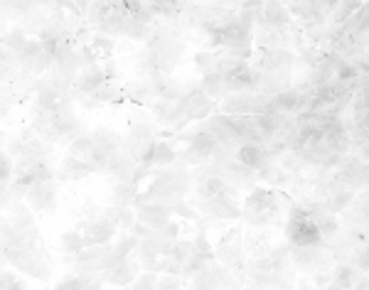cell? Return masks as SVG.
<instances>
[{"label": "cell", "mask_w": 369, "mask_h": 290, "mask_svg": "<svg viewBox=\"0 0 369 290\" xmlns=\"http://www.w3.org/2000/svg\"><path fill=\"white\" fill-rule=\"evenodd\" d=\"M195 66L202 71V74H210V71H215V66H217V57L212 54V52H200V54L195 57Z\"/></svg>", "instance_id": "43"}, {"label": "cell", "mask_w": 369, "mask_h": 290, "mask_svg": "<svg viewBox=\"0 0 369 290\" xmlns=\"http://www.w3.org/2000/svg\"><path fill=\"white\" fill-rule=\"evenodd\" d=\"M25 45H28V37H25V30H10V33L3 37V47L8 50V52H13L15 57H18L20 52L25 50Z\"/></svg>", "instance_id": "39"}, {"label": "cell", "mask_w": 369, "mask_h": 290, "mask_svg": "<svg viewBox=\"0 0 369 290\" xmlns=\"http://www.w3.org/2000/svg\"><path fill=\"white\" fill-rule=\"evenodd\" d=\"M5 258H8L10 266L23 271L25 276L38 278V281H50L52 261L45 248V241L40 236H33V239H13V243L5 248Z\"/></svg>", "instance_id": "1"}, {"label": "cell", "mask_w": 369, "mask_h": 290, "mask_svg": "<svg viewBox=\"0 0 369 290\" xmlns=\"http://www.w3.org/2000/svg\"><path fill=\"white\" fill-rule=\"evenodd\" d=\"M10 178H13V160L8 158L5 150H0V207H3V199H5V192L10 187Z\"/></svg>", "instance_id": "37"}, {"label": "cell", "mask_w": 369, "mask_h": 290, "mask_svg": "<svg viewBox=\"0 0 369 290\" xmlns=\"http://www.w3.org/2000/svg\"><path fill=\"white\" fill-rule=\"evenodd\" d=\"M93 150V143L89 136H79L69 143V158H76V160H84Z\"/></svg>", "instance_id": "41"}, {"label": "cell", "mask_w": 369, "mask_h": 290, "mask_svg": "<svg viewBox=\"0 0 369 290\" xmlns=\"http://www.w3.org/2000/svg\"><path fill=\"white\" fill-rule=\"evenodd\" d=\"M308 209V219L313 221V226L318 229L320 239L327 241V239H335L337 231H340V221H337L335 214H330V211L323 209V204H310L305 207Z\"/></svg>", "instance_id": "15"}, {"label": "cell", "mask_w": 369, "mask_h": 290, "mask_svg": "<svg viewBox=\"0 0 369 290\" xmlns=\"http://www.w3.org/2000/svg\"><path fill=\"white\" fill-rule=\"evenodd\" d=\"M116 258H113V243H93V246H86L81 248L79 253H74V258H72V266H74V271L79 273V276H101V273H106L108 268L116 266Z\"/></svg>", "instance_id": "3"}, {"label": "cell", "mask_w": 369, "mask_h": 290, "mask_svg": "<svg viewBox=\"0 0 369 290\" xmlns=\"http://www.w3.org/2000/svg\"><path fill=\"white\" fill-rule=\"evenodd\" d=\"M96 98V103H106V101H123L121 91H118V86L113 84V81H103L101 86H98L96 91L91 94Z\"/></svg>", "instance_id": "40"}, {"label": "cell", "mask_w": 369, "mask_h": 290, "mask_svg": "<svg viewBox=\"0 0 369 290\" xmlns=\"http://www.w3.org/2000/svg\"><path fill=\"white\" fill-rule=\"evenodd\" d=\"M175 158H178V153H175V148L170 143L165 141H155L150 145L148 155H145L143 163L138 165H153V168H170V165L175 163Z\"/></svg>", "instance_id": "20"}, {"label": "cell", "mask_w": 369, "mask_h": 290, "mask_svg": "<svg viewBox=\"0 0 369 290\" xmlns=\"http://www.w3.org/2000/svg\"><path fill=\"white\" fill-rule=\"evenodd\" d=\"M215 261L225 268H237L242 263V234L239 229H229L222 241L215 246Z\"/></svg>", "instance_id": "11"}, {"label": "cell", "mask_w": 369, "mask_h": 290, "mask_svg": "<svg viewBox=\"0 0 369 290\" xmlns=\"http://www.w3.org/2000/svg\"><path fill=\"white\" fill-rule=\"evenodd\" d=\"M101 290H103V288H101Z\"/></svg>", "instance_id": "49"}, {"label": "cell", "mask_w": 369, "mask_h": 290, "mask_svg": "<svg viewBox=\"0 0 369 290\" xmlns=\"http://www.w3.org/2000/svg\"><path fill=\"white\" fill-rule=\"evenodd\" d=\"M81 229H84V236H86V241H89V246H93V243H108L113 239V234L118 231L116 226L108 224L103 216H98V219H93V221H84Z\"/></svg>", "instance_id": "21"}, {"label": "cell", "mask_w": 369, "mask_h": 290, "mask_svg": "<svg viewBox=\"0 0 369 290\" xmlns=\"http://www.w3.org/2000/svg\"><path fill=\"white\" fill-rule=\"evenodd\" d=\"M153 143H155L153 126H148V123H143V121L131 123V131H128V136L121 141V153L128 155L131 160H136V165H138L145 160V155H148Z\"/></svg>", "instance_id": "8"}, {"label": "cell", "mask_w": 369, "mask_h": 290, "mask_svg": "<svg viewBox=\"0 0 369 290\" xmlns=\"http://www.w3.org/2000/svg\"><path fill=\"white\" fill-rule=\"evenodd\" d=\"M202 91L207 94L210 101H220V98L227 96V86H225V79H222L217 71H210V74H205V81H202Z\"/></svg>", "instance_id": "30"}, {"label": "cell", "mask_w": 369, "mask_h": 290, "mask_svg": "<svg viewBox=\"0 0 369 290\" xmlns=\"http://www.w3.org/2000/svg\"><path fill=\"white\" fill-rule=\"evenodd\" d=\"M155 290H180V276H158V283H155Z\"/></svg>", "instance_id": "46"}, {"label": "cell", "mask_w": 369, "mask_h": 290, "mask_svg": "<svg viewBox=\"0 0 369 290\" xmlns=\"http://www.w3.org/2000/svg\"><path fill=\"white\" fill-rule=\"evenodd\" d=\"M86 246H89V241H86L84 234H79V229L64 231V234H62V248H64V253H69V256L79 253L81 248H86Z\"/></svg>", "instance_id": "35"}, {"label": "cell", "mask_w": 369, "mask_h": 290, "mask_svg": "<svg viewBox=\"0 0 369 290\" xmlns=\"http://www.w3.org/2000/svg\"><path fill=\"white\" fill-rule=\"evenodd\" d=\"M103 81H106V76H103L101 64L84 66V69H81L79 74H76V79H74V91L79 96H91L93 91L103 84Z\"/></svg>", "instance_id": "17"}, {"label": "cell", "mask_w": 369, "mask_h": 290, "mask_svg": "<svg viewBox=\"0 0 369 290\" xmlns=\"http://www.w3.org/2000/svg\"><path fill=\"white\" fill-rule=\"evenodd\" d=\"M136 246H138V236H136V234H123V236H118V241L113 243V258H116L118 263L126 261L128 256H133Z\"/></svg>", "instance_id": "34"}, {"label": "cell", "mask_w": 369, "mask_h": 290, "mask_svg": "<svg viewBox=\"0 0 369 290\" xmlns=\"http://www.w3.org/2000/svg\"><path fill=\"white\" fill-rule=\"evenodd\" d=\"M153 116L158 118V123H165V126L183 123L178 101H160V98H158V103H153Z\"/></svg>", "instance_id": "29"}, {"label": "cell", "mask_w": 369, "mask_h": 290, "mask_svg": "<svg viewBox=\"0 0 369 290\" xmlns=\"http://www.w3.org/2000/svg\"><path fill=\"white\" fill-rule=\"evenodd\" d=\"M268 158H271V153L266 150V145H242V148L234 153V160H237L239 165H244V168L254 170V173L266 168Z\"/></svg>", "instance_id": "16"}, {"label": "cell", "mask_w": 369, "mask_h": 290, "mask_svg": "<svg viewBox=\"0 0 369 290\" xmlns=\"http://www.w3.org/2000/svg\"><path fill=\"white\" fill-rule=\"evenodd\" d=\"M133 173H136V160H131L128 155L118 153L116 160H113L111 170H108V178H111L113 185H131Z\"/></svg>", "instance_id": "23"}, {"label": "cell", "mask_w": 369, "mask_h": 290, "mask_svg": "<svg viewBox=\"0 0 369 290\" xmlns=\"http://www.w3.org/2000/svg\"><path fill=\"white\" fill-rule=\"evenodd\" d=\"M313 290H330V271L313 273Z\"/></svg>", "instance_id": "47"}, {"label": "cell", "mask_w": 369, "mask_h": 290, "mask_svg": "<svg viewBox=\"0 0 369 290\" xmlns=\"http://www.w3.org/2000/svg\"><path fill=\"white\" fill-rule=\"evenodd\" d=\"M89 138L93 143V148L103 150V153H118V150H121V141H123V138L118 136L116 131H111L108 126H96Z\"/></svg>", "instance_id": "24"}, {"label": "cell", "mask_w": 369, "mask_h": 290, "mask_svg": "<svg viewBox=\"0 0 369 290\" xmlns=\"http://www.w3.org/2000/svg\"><path fill=\"white\" fill-rule=\"evenodd\" d=\"M28 204L35 211H55L57 209V182L55 180H40L28 187L25 195Z\"/></svg>", "instance_id": "10"}, {"label": "cell", "mask_w": 369, "mask_h": 290, "mask_svg": "<svg viewBox=\"0 0 369 290\" xmlns=\"http://www.w3.org/2000/svg\"><path fill=\"white\" fill-rule=\"evenodd\" d=\"M345 263H350V266L355 268V271L367 273V271H369V253H367V246L355 248V251L350 253V258H347Z\"/></svg>", "instance_id": "42"}, {"label": "cell", "mask_w": 369, "mask_h": 290, "mask_svg": "<svg viewBox=\"0 0 369 290\" xmlns=\"http://www.w3.org/2000/svg\"><path fill=\"white\" fill-rule=\"evenodd\" d=\"M121 35H126V37H131V40H148L150 25L138 23L136 18H131V15H128L126 23H123V33Z\"/></svg>", "instance_id": "38"}, {"label": "cell", "mask_w": 369, "mask_h": 290, "mask_svg": "<svg viewBox=\"0 0 369 290\" xmlns=\"http://www.w3.org/2000/svg\"><path fill=\"white\" fill-rule=\"evenodd\" d=\"M352 199H355V192H352V190H337V192L327 195V199L323 202V209L330 211V214H337V211L345 209Z\"/></svg>", "instance_id": "33"}, {"label": "cell", "mask_w": 369, "mask_h": 290, "mask_svg": "<svg viewBox=\"0 0 369 290\" xmlns=\"http://www.w3.org/2000/svg\"><path fill=\"white\" fill-rule=\"evenodd\" d=\"M285 239L288 246H313V243H323L318 229L313 221L308 219V209L305 207H293L285 221Z\"/></svg>", "instance_id": "6"}, {"label": "cell", "mask_w": 369, "mask_h": 290, "mask_svg": "<svg viewBox=\"0 0 369 290\" xmlns=\"http://www.w3.org/2000/svg\"><path fill=\"white\" fill-rule=\"evenodd\" d=\"M273 103V96H266L261 91L254 94H229L222 98L220 113L222 116H259Z\"/></svg>", "instance_id": "7"}, {"label": "cell", "mask_w": 369, "mask_h": 290, "mask_svg": "<svg viewBox=\"0 0 369 290\" xmlns=\"http://www.w3.org/2000/svg\"><path fill=\"white\" fill-rule=\"evenodd\" d=\"M0 290H28L15 273H0Z\"/></svg>", "instance_id": "44"}, {"label": "cell", "mask_w": 369, "mask_h": 290, "mask_svg": "<svg viewBox=\"0 0 369 290\" xmlns=\"http://www.w3.org/2000/svg\"><path fill=\"white\" fill-rule=\"evenodd\" d=\"M192 253H195V243L187 241V239H178V241L170 243V248L165 251V256L173 258V261L180 263V266H185V263L192 258Z\"/></svg>", "instance_id": "31"}, {"label": "cell", "mask_w": 369, "mask_h": 290, "mask_svg": "<svg viewBox=\"0 0 369 290\" xmlns=\"http://www.w3.org/2000/svg\"><path fill=\"white\" fill-rule=\"evenodd\" d=\"M123 94H126L128 101L133 103H143L148 96H153V91H150V81L140 79V81H131V84L123 89Z\"/></svg>", "instance_id": "36"}, {"label": "cell", "mask_w": 369, "mask_h": 290, "mask_svg": "<svg viewBox=\"0 0 369 290\" xmlns=\"http://www.w3.org/2000/svg\"><path fill=\"white\" fill-rule=\"evenodd\" d=\"M290 15L285 10V5L280 3H263L261 8V23L266 25L268 30H280L283 25H288Z\"/></svg>", "instance_id": "27"}, {"label": "cell", "mask_w": 369, "mask_h": 290, "mask_svg": "<svg viewBox=\"0 0 369 290\" xmlns=\"http://www.w3.org/2000/svg\"><path fill=\"white\" fill-rule=\"evenodd\" d=\"M18 64L23 66L25 71H30V74H45V71L50 69L52 59L40 40H28L25 50L18 54Z\"/></svg>", "instance_id": "9"}, {"label": "cell", "mask_w": 369, "mask_h": 290, "mask_svg": "<svg viewBox=\"0 0 369 290\" xmlns=\"http://www.w3.org/2000/svg\"><path fill=\"white\" fill-rule=\"evenodd\" d=\"M91 175V168L84 163V160H76L67 155L64 160L59 163V173H57V180L62 182H69V180H84Z\"/></svg>", "instance_id": "26"}, {"label": "cell", "mask_w": 369, "mask_h": 290, "mask_svg": "<svg viewBox=\"0 0 369 290\" xmlns=\"http://www.w3.org/2000/svg\"><path fill=\"white\" fill-rule=\"evenodd\" d=\"M280 214V197L271 190H254L249 195L246 204H244V211L242 216L254 226H266V224H273Z\"/></svg>", "instance_id": "4"}, {"label": "cell", "mask_w": 369, "mask_h": 290, "mask_svg": "<svg viewBox=\"0 0 369 290\" xmlns=\"http://www.w3.org/2000/svg\"><path fill=\"white\" fill-rule=\"evenodd\" d=\"M150 91L153 96H158L160 101H180L187 91V86L183 81H178L173 74H155L150 76Z\"/></svg>", "instance_id": "13"}, {"label": "cell", "mask_w": 369, "mask_h": 290, "mask_svg": "<svg viewBox=\"0 0 369 290\" xmlns=\"http://www.w3.org/2000/svg\"><path fill=\"white\" fill-rule=\"evenodd\" d=\"M197 209L205 211L210 219H239L242 209H239L237 197H215V199H197Z\"/></svg>", "instance_id": "12"}, {"label": "cell", "mask_w": 369, "mask_h": 290, "mask_svg": "<svg viewBox=\"0 0 369 290\" xmlns=\"http://www.w3.org/2000/svg\"><path fill=\"white\" fill-rule=\"evenodd\" d=\"M290 263L298 266L300 271L305 273H320V271H330L335 266V253H332L330 246L323 243H313V246H290Z\"/></svg>", "instance_id": "5"}, {"label": "cell", "mask_w": 369, "mask_h": 290, "mask_svg": "<svg viewBox=\"0 0 369 290\" xmlns=\"http://www.w3.org/2000/svg\"><path fill=\"white\" fill-rule=\"evenodd\" d=\"M91 52L93 54H101V57H108L113 52V40L108 37H93L91 42Z\"/></svg>", "instance_id": "45"}, {"label": "cell", "mask_w": 369, "mask_h": 290, "mask_svg": "<svg viewBox=\"0 0 369 290\" xmlns=\"http://www.w3.org/2000/svg\"><path fill=\"white\" fill-rule=\"evenodd\" d=\"M136 187L133 185H113L111 187V202L116 207H123V209H128V207H136Z\"/></svg>", "instance_id": "32"}, {"label": "cell", "mask_w": 369, "mask_h": 290, "mask_svg": "<svg viewBox=\"0 0 369 290\" xmlns=\"http://www.w3.org/2000/svg\"><path fill=\"white\" fill-rule=\"evenodd\" d=\"M52 153V145L45 143L42 138H33V141H23V150L18 155V163H45L47 155Z\"/></svg>", "instance_id": "25"}, {"label": "cell", "mask_w": 369, "mask_h": 290, "mask_svg": "<svg viewBox=\"0 0 369 290\" xmlns=\"http://www.w3.org/2000/svg\"><path fill=\"white\" fill-rule=\"evenodd\" d=\"M133 214H136V221L150 226V229H158V226H165L168 221H173L170 219V209L155 204H136Z\"/></svg>", "instance_id": "19"}, {"label": "cell", "mask_w": 369, "mask_h": 290, "mask_svg": "<svg viewBox=\"0 0 369 290\" xmlns=\"http://www.w3.org/2000/svg\"><path fill=\"white\" fill-rule=\"evenodd\" d=\"M210 103H215V101H210V98H207V94L202 91V86H195V89H190L178 101V108H180V116H183V123L185 121H192V118H197V113H200L202 108L210 106Z\"/></svg>", "instance_id": "18"}, {"label": "cell", "mask_w": 369, "mask_h": 290, "mask_svg": "<svg viewBox=\"0 0 369 290\" xmlns=\"http://www.w3.org/2000/svg\"><path fill=\"white\" fill-rule=\"evenodd\" d=\"M183 52H185L183 42L168 37V35H158V37L148 40V47L138 54V69L148 71V76L170 74L178 66Z\"/></svg>", "instance_id": "2"}, {"label": "cell", "mask_w": 369, "mask_h": 290, "mask_svg": "<svg viewBox=\"0 0 369 290\" xmlns=\"http://www.w3.org/2000/svg\"><path fill=\"white\" fill-rule=\"evenodd\" d=\"M101 281H103L101 276L91 278V276H79V273H74V276L62 278L52 290H96V288H101Z\"/></svg>", "instance_id": "28"}, {"label": "cell", "mask_w": 369, "mask_h": 290, "mask_svg": "<svg viewBox=\"0 0 369 290\" xmlns=\"http://www.w3.org/2000/svg\"><path fill=\"white\" fill-rule=\"evenodd\" d=\"M369 288V278H367V273H360L357 276V281L352 283V290H367Z\"/></svg>", "instance_id": "48"}, {"label": "cell", "mask_w": 369, "mask_h": 290, "mask_svg": "<svg viewBox=\"0 0 369 290\" xmlns=\"http://www.w3.org/2000/svg\"><path fill=\"white\" fill-rule=\"evenodd\" d=\"M138 271H140V263L136 256H128L126 261L116 263L113 268H108L106 273H101L103 281H108L111 286H118V288H128L133 281L138 278Z\"/></svg>", "instance_id": "14"}, {"label": "cell", "mask_w": 369, "mask_h": 290, "mask_svg": "<svg viewBox=\"0 0 369 290\" xmlns=\"http://www.w3.org/2000/svg\"><path fill=\"white\" fill-rule=\"evenodd\" d=\"M357 276H360V271H355L350 263L335 261V266L330 268V290H352Z\"/></svg>", "instance_id": "22"}]
</instances>
